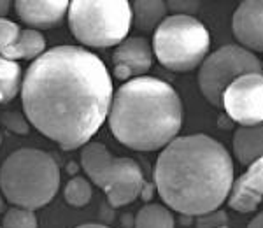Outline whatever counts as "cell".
Here are the masks:
<instances>
[{"label":"cell","instance_id":"cell-2","mask_svg":"<svg viewBox=\"0 0 263 228\" xmlns=\"http://www.w3.org/2000/svg\"><path fill=\"white\" fill-rule=\"evenodd\" d=\"M155 184L160 198L186 216L214 213L230 195L232 156L209 135L176 137L158 155Z\"/></svg>","mask_w":263,"mask_h":228},{"label":"cell","instance_id":"cell-16","mask_svg":"<svg viewBox=\"0 0 263 228\" xmlns=\"http://www.w3.org/2000/svg\"><path fill=\"white\" fill-rule=\"evenodd\" d=\"M167 2L162 0H137L132 7V25L141 32H151L167 18Z\"/></svg>","mask_w":263,"mask_h":228},{"label":"cell","instance_id":"cell-27","mask_svg":"<svg viewBox=\"0 0 263 228\" xmlns=\"http://www.w3.org/2000/svg\"><path fill=\"white\" fill-rule=\"evenodd\" d=\"M76 228H109L105 225H100V223H84V225H79Z\"/></svg>","mask_w":263,"mask_h":228},{"label":"cell","instance_id":"cell-11","mask_svg":"<svg viewBox=\"0 0 263 228\" xmlns=\"http://www.w3.org/2000/svg\"><path fill=\"white\" fill-rule=\"evenodd\" d=\"M232 30L239 46L263 53V0H244L233 12Z\"/></svg>","mask_w":263,"mask_h":228},{"label":"cell","instance_id":"cell-28","mask_svg":"<svg viewBox=\"0 0 263 228\" xmlns=\"http://www.w3.org/2000/svg\"><path fill=\"white\" fill-rule=\"evenodd\" d=\"M4 209H6V200H4V197L0 195V213H4Z\"/></svg>","mask_w":263,"mask_h":228},{"label":"cell","instance_id":"cell-3","mask_svg":"<svg viewBox=\"0 0 263 228\" xmlns=\"http://www.w3.org/2000/svg\"><path fill=\"white\" fill-rule=\"evenodd\" d=\"M184 111L168 83L156 78H135L112 95L107 121L118 142L135 151L163 149L179 137Z\"/></svg>","mask_w":263,"mask_h":228},{"label":"cell","instance_id":"cell-19","mask_svg":"<svg viewBox=\"0 0 263 228\" xmlns=\"http://www.w3.org/2000/svg\"><path fill=\"white\" fill-rule=\"evenodd\" d=\"M63 195H65V200L70 207H84V205L90 204L93 197L90 181L81 176L74 177V179H70L67 183L65 189H63Z\"/></svg>","mask_w":263,"mask_h":228},{"label":"cell","instance_id":"cell-21","mask_svg":"<svg viewBox=\"0 0 263 228\" xmlns=\"http://www.w3.org/2000/svg\"><path fill=\"white\" fill-rule=\"evenodd\" d=\"M20 33L21 28L18 23H14V21L7 18H0V53L9 48L12 42L18 39Z\"/></svg>","mask_w":263,"mask_h":228},{"label":"cell","instance_id":"cell-26","mask_svg":"<svg viewBox=\"0 0 263 228\" xmlns=\"http://www.w3.org/2000/svg\"><path fill=\"white\" fill-rule=\"evenodd\" d=\"M9 7H11V2L0 0V18H6V14L9 12Z\"/></svg>","mask_w":263,"mask_h":228},{"label":"cell","instance_id":"cell-24","mask_svg":"<svg viewBox=\"0 0 263 228\" xmlns=\"http://www.w3.org/2000/svg\"><path fill=\"white\" fill-rule=\"evenodd\" d=\"M198 2H177V0H171L167 2V9L174 11L176 14H181V16H192L190 12H195L198 11Z\"/></svg>","mask_w":263,"mask_h":228},{"label":"cell","instance_id":"cell-4","mask_svg":"<svg viewBox=\"0 0 263 228\" xmlns=\"http://www.w3.org/2000/svg\"><path fill=\"white\" fill-rule=\"evenodd\" d=\"M60 188V167L48 151L21 147L0 167V189L12 207L41 209Z\"/></svg>","mask_w":263,"mask_h":228},{"label":"cell","instance_id":"cell-9","mask_svg":"<svg viewBox=\"0 0 263 228\" xmlns=\"http://www.w3.org/2000/svg\"><path fill=\"white\" fill-rule=\"evenodd\" d=\"M240 126L263 123V74H244L237 78L221 95V105Z\"/></svg>","mask_w":263,"mask_h":228},{"label":"cell","instance_id":"cell-13","mask_svg":"<svg viewBox=\"0 0 263 228\" xmlns=\"http://www.w3.org/2000/svg\"><path fill=\"white\" fill-rule=\"evenodd\" d=\"M67 0H18L14 9L23 23L35 28H53L62 23L69 12Z\"/></svg>","mask_w":263,"mask_h":228},{"label":"cell","instance_id":"cell-15","mask_svg":"<svg viewBox=\"0 0 263 228\" xmlns=\"http://www.w3.org/2000/svg\"><path fill=\"white\" fill-rule=\"evenodd\" d=\"M46 51V39L42 37L39 30H33V28H27L18 35L12 44L7 49H4L0 53V56L7 58V60H37L42 53Z\"/></svg>","mask_w":263,"mask_h":228},{"label":"cell","instance_id":"cell-20","mask_svg":"<svg viewBox=\"0 0 263 228\" xmlns=\"http://www.w3.org/2000/svg\"><path fill=\"white\" fill-rule=\"evenodd\" d=\"M37 216L30 209L11 207L2 219V228H37Z\"/></svg>","mask_w":263,"mask_h":228},{"label":"cell","instance_id":"cell-8","mask_svg":"<svg viewBox=\"0 0 263 228\" xmlns=\"http://www.w3.org/2000/svg\"><path fill=\"white\" fill-rule=\"evenodd\" d=\"M263 74L256 54L239 44H227L211 53L198 70V88L207 102L221 105V95L237 78L244 74Z\"/></svg>","mask_w":263,"mask_h":228},{"label":"cell","instance_id":"cell-6","mask_svg":"<svg viewBox=\"0 0 263 228\" xmlns=\"http://www.w3.org/2000/svg\"><path fill=\"white\" fill-rule=\"evenodd\" d=\"M211 35L193 16H167L153 37V53L165 69L190 72L209 56Z\"/></svg>","mask_w":263,"mask_h":228},{"label":"cell","instance_id":"cell-29","mask_svg":"<svg viewBox=\"0 0 263 228\" xmlns=\"http://www.w3.org/2000/svg\"><path fill=\"white\" fill-rule=\"evenodd\" d=\"M2 141H4V137H2V132H0V146H2Z\"/></svg>","mask_w":263,"mask_h":228},{"label":"cell","instance_id":"cell-17","mask_svg":"<svg viewBox=\"0 0 263 228\" xmlns=\"http://www.w3.org/2000/svg\"><path fill=\"white\" fill-rule=\"evenodd\" d=\"M21 67L20 63L0 56V104H7L21 91Z\"/></svg>","mask_w":263,"mask_h":228},{"label":"cell","instance_id":"cell-31","mask_svg":"<svg viewBox=\"0 0 263 228\" xmlns=\"http://www.w3.org/2000/svg\"><path fill=\"white\" fill-rule=\"evenodd\" d=\"M0 228H2V225H0Z\"/></svg>","mask_w":263,"mask_h":228},{"label":"cell","instance_id":"cell-30","mask_svg":"<svg viewBox=\"0 0 263 228\" xmlns=\"http://www.w3.org/2000/svg\"><path fill=\"white\" fill-rule=\"evenodd\" d=\"M261 72H263V63H261Z\"/></svg>","mask_w":263,"mask_h":228},{"label":"cell","instance_id":"cell-14","mask_svg":"<svg viewBox=\"0 0 263 228\" xmlns=\"http://www.w3.org/2000/svg\"><path fill=\"white\" fill-rule=\"evenodd\" d=\"M233 153L242 165H251L263 156V123L239 126L233 134Z\"/></svg>","mask_w":263,"mask_h":228},{"label":"cell","instance_id":"cell-22","mask_svg":"<svg viewBox=\"0 0 263 228\" xmlns=\"http://www.w3.org/2000/svg\"><path fill=\"white\" fill-rule=\"evenodd\" d=\"M0 121H2V125L6 126L7 130H11V132H14V134H20V135L28 134V130H30L28 120L25 116H21L20 112H9V111L2 112Z\"/></svg>","mask_w":263,"mask_h":228},{"label":"cell","instance_id":"cell-7","mask_svg":"<svg viewBox=\"0 0 263 228\" xmlns=\"http://www.w3.org/2000/svg\"><path fill=\"white\" fill-rule=\"evenodd\" d=\"M81 165L91 183L104 189L112 207L132 204L144 189L139 163L126 156H114L100 142H88L83 146Z\"/></svg>","mask_w":263,"mask_h":228},{"label":"cell","instance_id":"cell-12","mask_svg":"<svg viewBox=\"0 0 263 228\" xmlns=\"http://www.w3.org/2000/svg\"><path fill=\"white\" fill-rule=\"evenodd\" d=\"M228 205L237 213H251L263 200V156L248 165L239 179H233Z\"/></svg>","mask_w":263,"mask_h":228},{"label":"cell","instance_id":"cell-5","mask_svg":"<svg viewBox=\"0 0 263 228\" xmlns=\"http://www.w3.org/2000/svg\"><path fill=\"white\" fill-rule=\"evenodd\" d=\"M67 14L72 35L90 48L121 44L132 28V6L126 0H74Z\"/></svg>","mask_w":263,"mask_h":228},{"label":"cell","instance_id":"cell-1","mask_svg":"<svg viewBox=\"0 0 263 228\" xmlns=\"http://www.w3.org/2000/svg\"><path fill=\"white\" fill-rule=\"evenodd\" d=\"M111 104L107 67L81 46L46 49L30 63L21 84L28 123L67 151L91 141L107 120Z\"/></svg>","mask_w":263,"mask_h":228},{"label":"cell","instance_id":"cell-23","mask_svg":"<svg viewBox=\"0 0 263 228\" xmlns=\"http://www.w3.org/2000/svg\"><path fill=\"white\" fill-rule=\"evenodd\" d=\"M227 223V214L224 213H209V214H203V216L198 218V226L200 228H218L219 225Z\"/></svg>","mask_w":263,"mask_h":228},{"label":"cell","instance_id":"cell-25","mask_svg":"<svg viewBox=\"0 0 263 228\" xmlns=\"http://www.w3.org/2000/svg\"><path fill=\"white\" fill-rule=\"evenodd\" d=\"M248 228H263V211L258 214L256 218H253L251 221H249Z\"/></svg>","mask_w":263,"mask_h":228},{"label":"cell","instance_id":"cell-18","mask_svg":"<svg viewBox=\"0 0 263 228\" xmlns=\"http://www.w3.org/2000/svg\"><path fill=\"white\" fill-rule=\"evenodd\" d=\"M174 216L162 204H147L135 216V228H174Z\"/></svg>","mask_w":263,"mask_h":228},{"label":"cell","instance_id":"cell-10","mask_svg":"<svg viewBox=\"0 0 263 228\" xmlns=\"http://www.w3.org/2000/svg\"><path fill=\"white\" fill-rule=\"evenodd\" d=\"M112 63L114 78H118L120 81L142 78L151 69L153 48L144 37H126L114 49Z\"/></svg>","mask_w":263,"mask_h":228}]
</instances>
